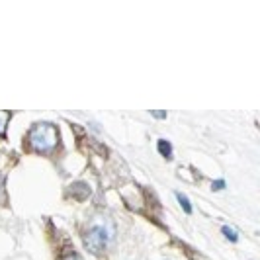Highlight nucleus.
I'll list each match as a JSON object with an SVG mask.
<instances>
[{
  "label": "nucleus",
  "instance_id": "nucleus-1",
  "mask_svg": "<svg viewBox=\"0 0 260 260\" xmlns=\"http://www.w3.org/2000/svg\"><path fill=\"white\" fill-rule=\"evenodd\" d=\"M27 143L36 151H53L59 143V131L49 121L36 123L27 133Z\"/></svg>",
  "mask_w": 260,
  "mask_h": 260
},
{
  "label": "nucleus",
  "instance_id": "nucleus-2",
  "mask_svg": "<svg viewBox=\"0 0 260 260\" xmlns=\"http://www.w3.org/2000/svg\"><path fill=\"white\" fill-rule=\"evenodd\" d=\"M110 237H112V235L106 231V227L94 225V227H90V229L86 231V235H84V245H86V248H88L90 252L100 254L106 248V245H108V239H110Z\"/></svg>",
  "mask_w": 260,
  "mask_h": 260
},
{
  "label": "nucleus",
  "instance_id": "nucleus-3",
  "mask_svg": "<svg viewBox=\"0 0 260 260\" xmlns=\"http://www.w3.org/2000/svg\"><path fill=\"white\" fill-rule=\"evenodd\" d=\"M10 119H12V112H8V110H0V137L6 135V125H8Z\"/></svg>",
  "mask_w": 260,
  "mask_h": 260
},
{
  "label": "nucleus",
  "instance_id": "nucleus-4",
  "mask_svg": "<svg viewBox=\"0 0 260 260\" xmlns=\"http://www.w3.org/2000/svg\"><path fill=\"white\" fill-rule=\"evenodd\" d=\"M158 153L162 156H167V158L172 156V147H170V143L167 139H158Z\"/></svg>",
  "mask_w": 260,
  "mask_h": 260
},
{
  "label": "nucleus",
  "instance_id": "nucleus-5",
  "mask_svg": "<svg viewBox=\"0 0 260 260\" xmlns=\"http://www.w3.org/2000/svg\"><path fill=\"white\" fill-rule=\"evenodd\" d=\"M176 200L180 202V206L184 208V211H186V213H192V206H190V200H188L186 196L180 194V192H176Z\"/></svg>",
  "mask_w": 260,
  "mask_h": 260
},
{
  "label": "nucleus",
  "instance_id": "nucleus-6",
  "mask_svg": "<svg viewBox=\"0 0 260 260\" xmlns=\"http://www.w3.org/2000/svg\"><path fill=\"white\" fill-rule=\"evenodd\" d=\"M223 233H225L227 239H231V241H237V239H239L237 233H235V229H229V227H223Z\"/></svg>",
  "mask_w": 260,
  "mask_h": 260
},
{
  "label": "nucleus",
  "instance_id": "nucleus-7",
  "mask_svg": "<svg viewBox=\"0 0 260 260\" xmlns=\"http://www.w3.org/2000/svg\"><path fill=\"white\" fill-rule=\"evenodd\" d=\"M61 260H82V258L78 256L77 252H67V254H63V258Z\"/></svg>",
  "mask_w": 260,
  "mask_h": 260
},
{
  "label": "nucleus",
  "instance_id": "nucleus-8",
  "mask_svg": "<svg viewBox=\"0 0 260 260\" xmlns=\"http://www.w3.org/2000/svg\"><path fill=\"white\" fill-rule=\"evenodd\" d=\"M0 198L6 200V192H4V176L0 174Z\"/></svg>",
  "mask_w": 260,
  "mask_h": 260
},
{
  "label": "nucleus",
  "instance_id": "nucleus-9",
  "mask_svg": "<svg viewBox=\"0 0 260 260\" xmlns=\"http://www.w3.org/2000/svg\"><path fill=\"white\" fill-rule=\"evenodd\" d=\"M223 186H225V182H223V180H217V182H213V190H221Z\"/></svg>",
  "mask_w": 260,
  "mask_h": 260
},
{
  "label": "nucleus",
  "instance_id": "nucleus-10",
  "mask_svg": "<svg viewBox=\"0 0 260 260\" xmlns=\"http://www.w3.org/2000/svg\"><path fill=\"white\" fill-rule=\"evenodd\" d=\"M155 117H167V112H153Z\"/></svg>",
  "mask_w": 260,
  "mask_h": 260
}]
</instances>
